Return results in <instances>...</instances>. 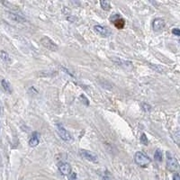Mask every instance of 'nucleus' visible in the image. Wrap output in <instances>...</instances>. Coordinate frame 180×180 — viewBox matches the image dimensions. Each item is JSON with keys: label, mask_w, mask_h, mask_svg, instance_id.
Wrapping results in <instances>:
<instances>
[{"label": "nucleus", "mask_w": 180, "mask_h": 180, "mask_svg": "<svg viewBox=\"0 0 180 180\" xmlns=\"http://www.w3.org/2000/svg\"><path fill=\"white\" fill-rule=\"evenodd\" d=\"M166 26V23L162 18H156L152 22V28L156 32L162 31Z\"/></svg>", "instance_id": "obj_8"}, {"label": "nucleus", "mask_w": 180, "mask_h": 180, "mask_svg": "<svg viewBox=\"0 0 180 180\" xmlns=\"http://www.w3.org/2000/svg\"><path fill=\"white\" fill-rule=\"evenodd\" d=\"M154 158L157 162H161L162 161V158H163V154H162V151L160 150H157L156 152L154 154Z\"/></svg>", "instance_id": "obj_14"}, {"label": "nucleus", "mask_w": 180, "mask_h": 180, "mask_svg": "<svg viewBox=\"0 0 180 180\" xmlns=\"http://www.w3.org/2000/svg\"><path fill=\"white\" fill-rule=\"evenodd\" d=\"M141 106L143 107L142 109H143V110H145V111H151V107L150 105H148L147 104H141Z\"/></svg>", "instance_id": "obj_18"}, {"label": "nucleus", "mask_w": 180, "mask_h": 180, "mask_svg": "<svg viewBox=\"0 0 180 180\" xmlns=\"http://www.w3.org/2000/svg\"><path fill=\"white\" fill-rule=\"evenodd\" d=\"M110 20H111V22L116 26L118 29H123L124 27V25H125L124 20L123 18H121V16H120L119 14H114L111 16Z\"/></svg>", "instance_id": "obj_3"}, {"label": "nucleus", "mask_w": 180, "mask_h": 180, "mask_svg": "<svg viewBox=\"0 0 180 180\" xmlns=\"http://www.w3.org/2000/svg\"><path fill=\"white\" fill-rule=\"evenodd\" d=\"M0 112H1V105H0Z\"/></svg>", "instance_id": "obj_23"}, {"label": "nucleus", "mask_w": 180, "mask_h": 180, "mask_svg": "<svg viewBox=\"0 0 180 180\" xmlns=\"http://www.w3.org/2000/svg\"><path fill=\"white\" fill-rule=\"evenodd\" d=\"M141 142L142 144H144V145H148L149 141H148V138H147L146 134H144V133H142V134H141Z\"/></svg>", "instance_id": "obj_16"}, {"label": "nucleus", "mask_w": 180, "mask_h": 180, "mask_svg": "<svg viewBox=\"0 0 180 180\" xmlns=\"http://www.w3.org/2000/svg\"><path fill=\"white\" fill-rule=\"evenodd\" d=\"M57 129H58V132L60 136V138L63 141H70L71 140V135L70 133L62 126L61 124H57Z\"/></svg>", "instance_id": "obj_4"}, {"label": "nucleus", "mask_w": 180, "mask_h": 180, "mask_svg": "<svg viewBox=\"0 0 180 180\" xmlns=\"http://www.w3.org/2000/svg\"><path fill=\"white\" fill-rule=\"evenodd\" d=\"M103 180H111V178H110V175H109V172H106V174L104 176Z\"/></svg>", "instance_id": "obj_20"}, {"label": "nucleus", "mask_w": 180, "mask_h": 180, "mask_svg": "<svg viewBox=\"0 0 180 180\" xmlns=\"http://www.w3.org/2000/svg\"><path fill=\"white\" fill-rule=\"evenodd\" d=\"M59 172L64 176H69L71 173V167L67 162H59L58 165Z\"/></svg>", "instance_id": "obj_7"}, {"label": "nucleus", "mask_w": 180, "mask_h": 180, "mask_svg": "<svg viewBox=\"0 0 180 180\" xmlns=\"http://www.w3.org/2000/svg\"><path fill=\"white\" fill-rule=\"evenodd\" d=\"M167 168L169 171H177L179 168V165H178V162L177 160V158L173 156V155L170 154V152H168L167 153Z\"/></svg>", "instance_id": "obj_2"}, {"label": "nucleus", "mask_w": 180, "mask_h": 180, "mask_svg": "<svg viewBox=\"0 0 180 180\" xmlns=\"http://www.w3.org/2000/svg\"><path fill=\"white\" fill-rule=\"evenodd\" d=\"M68 177H69V179L70 180H76V178H77V174L75 172H71Z\"/></svg>", "instance_id": "obj_17"}, {"label": "nucleus", "mask_w": 180, "mask_h": 180, "mask_svg": "<svg viewBox=\"0 0 180 180\" xmlns=\"http://www.w3.org/2000/svg\"><path fill=\"white\" fill-rule=\"evenodd\" d=\"M41 42H42V44L44 46V47H46L48 50H51V51H56L57 49H58V46L56 45V43L51 40L49 37H47V36H44L42 40H41Z\"/></svg>", "instance_id": "obj_5"}, {"label": "nucleus", "mask_w": 180, "mask_h": 180, "mask_svg": "<svg viewBox=\"0 0 180 180\" xmlns=\"http://www.w3.org/2000/svg\"><path fill=\"white\" fill-rule=\"evenodd\" d=\"M1 85H2V87H3V88L5 92H7L8 94H12L13 89H12V87H11V85L8 81H6L5 79H2Z\"/></svg>", "instance_id": "obj_12"}, {"label": "nucleus", "mask_w": 180, "mask_h": 180, "mask_svg": "<svg viewBox=\"0 0 180 180\" xmlns=\"http://www.w3.org/2000/svg\"><path fill=\"white\" fill-rule=\"evenodd\" d=\"M134 161L138 166L141 168H146L151 163V158L145 153L139 151L134 155Z\"/></svg>", "instance_id": "obj_1"}, {"label": "nucleus", "mask_w": 180, "mask_h": 180, "mask_svg": "<svg viewBox=\"0 0 180 180\" xmlns=\"http://www.w3.org/2000/svg\"><path fill=\"white\" fill-rule=\"evenodd\" d=\"M9 16L12 20L15 21V22H18V23H25L26 22V19L22 16L21 15H17V14H15V13H9Z\"/></svg>", "instance_id": "obj_11"}, {"label": "nucleus", "mask_w": 180, "mask_h": 180, "mask_svg": "<svg viewBox=\"0 0 180 180\" xmlns=\"http://www.w3.org/2000/svg\"><path fill=\"white\" fill-rule=\"evenodd\" d=\"M0 58L5 62V63H11V58L9 56V54L5 51H1L0 52Z\"/></svg>", "instance_id": "obj_13"}, {"label": "nucleus", "mask_w": 180, "mask_h": 180, "mask_svg": "<svg viewBox=\"0 0 180 180\" xmlns=\"http://www.w3.org/2000/svg\"><path fill=\"white\" fill-rule=\"evenodd\" d=\"M94 29H95V31L97 32V33H99L101 36H108L109 35V32H108V30L105 28V27H104V26L101 25H96L94 27Z\"/></svg>", "instance_id": "obj_10"}, {"label": "nucleus", "mask_w": 180, "mask_h": 180, "mask_svg": "<svg viewBox=\"0 0 180 180\" xmlns=\"http://www.w3.org/2000/svg\"><path fill=\"white\" fill-rule=\"evenodd\" d=\"M100 5H101V7L103 8L104 10H105V11H108V10H110V8H111V4H110V2H108V1L103 0V1L100 2Z\"/></svg>", "instance_id": "obj_15"}, {"label": "nucleus", "mask_w": 180, "mask_h": 180, "mask_svg": "<svg viewBox=\"0 0 180 180\" xmlns=\"http://www.w3.org/2000/svg\"><path fill=\"white\" fill-rule=\"evenodd\" d=\"M80 154H81V156H82L85 159H87V160H88V161H90V162L97 163V162L98 161V158H97V156L96 154H94L93 152L89 151L82 150V151H80Z\"/></svg>", "instance_id": "obj_6"}, {"label": "nucleus", "mask_w": 180, "mask_h": 180, "mask_svg": "<svg viewBox=\"0 0 180 180\" xmlns=\"http://www.w3.org/2000/svg\"><path fill=\"white\" fill-rule=\"evenodd\" d=\"M80 98L84 99V101H83V102H84V104H89V103H88V100H87V98H86L84 95H82V96L80 97Z\"/></svg>", "instance_id": "obj_21"}, {"label": "nucleus", "mask_w": 180, "mask_h": 180, "mask_svg": "<svg viewBox=\"0 0 180 180\" xmlns=\"http://www.w3.org/2000/svg\"><path fill=\"white\" fill-rule=\"evenodd\" d=\"M172 32H173V34H175L176 36H179L180 35V31L178 28H175V29H173Z\"/></svg>", "instance_id": "obj_19"}, {"label": "nucleus", "mask_w": 180, "mask_h": 180, "mask_svg": "<svg viewBox=\"0 0 180 180\" xmlns=\"http://www.w3.org/2000/svg\"><path fill=\"white\" fill-rule=\"evenodd\" d=\"M39 141H40V140H39L38 132H33L32 134V137H31L30 141H29V145L31 147H36L39 144Z\"/></svg>", "instance_id": "obj_9"}, {"label": "nucleus", "mask_w": 180, "mask_h": 180, "mask_svg": "<svg viewBox=\"0 0 180 180\" xmlns=\"http://www.w3.org/2000/svg\"><path fill=\"white\" fill-rule=\"evenodd\" d=\"M173 180H180L179 175L178 173H175L174 176H173Z\"/></svg>", "instance_id": "obj_22"}]
</instances>
